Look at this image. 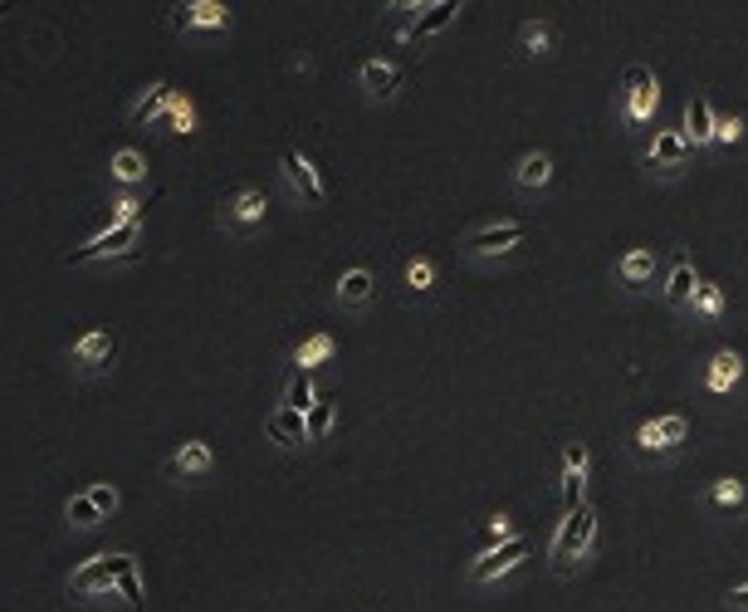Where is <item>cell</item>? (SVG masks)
<instances>
[{
  "label": "cell",
  "instance_id": "obj_33",
  "mask_svg": "<svg viewBox=\"0 0 748 612\" xmlns=\"http://www.w3.org/2000/svg\"><path fill=\"white\" fill-rule=\"evenodd\" d=\"M563 510L567 514L582 510V475H573V471H563Z\"/></svg>",
  "mask_w": 748,
  "mask_h": 612
},
{
  "label": "cell",
  "instance_id": "obj_20",
  "mask_svg": "<svg viewBox=\"0 0 748 612\" xmlns=\"http://www.w3.org/2000/svg\"><path fill=\"white\" fill-rule=\"evenodd\" d=\"M172 98H176V93H172V84H152V89L142 93L138 103H132V123H152V118H157V113H166V108H172Z\"/></svg>",
  "mask_w": 748,
  "mask_h": 612
},
{
  "label": "cell",
  "instance_id": "obj_7",
  "mask_svg": "<svg viewBox=\"0 0 748 612\" xmlns=\"http://www.w3.org/2000/svg\"><path fill=\"white\" fill-rule=\"evenodd\" d=\"M524 235H528V225L504 221V225H484V231H475L465 245H470V255H504V251H514V245H524Z\"/></svg>",
  "mask_w": 748,
  "mask_h": 612
},
{
  "label": "cell",
  "instance_id": "obj_27",
  "mask_svg": "<svg viewBox=\"0 0 748 612\" xmlns=\"http://www.w3.org/2000/svg\"><path fill=\"white\" fill-rule=\"evenodd\" d=\"M98 520H103V514H98V505L88 500V490L69 500V524H74V529H88V524H98Z\"/></svg>",
  "mask_w": 748,
  "mask_h": 612
},
{
  "label": "cell",
  "instance_id": "obj_6",
  "mask_svg": "<svg viewBox=\"0 0 748 612\" xmlns=\"http://www.w3.org/2000/svg\"><path fill=\"white\" fill-rule=\"evenodd\" d=\"M279 167H284L289 186H294V191L304 196L308 206H324V196H328V191H324V182H318V172L308 167V157H304V152H294V148H289L284 157H279Z\"/></svg>",
  "mask_w": 748,
  "mask_h": 612
},
{
  "label": "cell",
  "instance_id": "obj_8",
  "mask_svg": "<svg viewBox=\"0 0 748 612\" xmlns=\"http://www.w3.org/2000/svg\"><path fill=\"white\" fill-rule=\"evenodd\" d=\"M113 353H118V338L108 334V328H93V334H83L74 348H69V358L79 362V368H108L113 362Z\"/></svg>",
  "mask_w": 748,
  "mask_h": 612
},
{
  "label": "cell",
  "instance_id": "obj_30",
  "mask_svg": "<svg viewBox=\"0 0 748 612\" xmlns=\"http://www.w3.org/2000/svg\"><path fill=\"white\" fill-rule=\"evenodd\" d=\"M166 113H172V128L181 132V138H186V132H196V108L186 98H172V108H166Z\"/></svg>",
  "mask_w": 748,
  "mask_h": 612
},
{
  "label": "cell",
  "instance_id": "obj_10",
  "mask_svg": "<svg viewBox=\"0 0 748 612\" xmlns=\"http://www.w3.org/2000/svg\"><path fill=\"white\" fill-rule=\"evenodd\" d=\"M714 128H719V118H714V108H710V98L704 93H694L690 103H685V142H714Z\"/></svg>",
  "mask_w": 748,
  "mask_h": 612
},
{
  "label": "cell",
  "instance_id": "obj_32",
  "mask_svg": "<svg viewBox=\"0 0 748 612\" xmlns=\"http://www.w3.org/2000/svg\"><path fill=\"white\" fill-rule=\"evenodd\" d=\"M548 45H553L548 25H524V49H528V55H548Z\"/></svg>",
  "mask_w": 748,
  "mask_h": 612
},
{
  "label": "cell",
  "instance_id": "obj_29",
  "mask_svg": "<svg viewBox=\"0 0 748 612\" xmlns=\"http://www.w3.org/2000/svg\"><path fill=\"white\" fill-rule=\"evenodd\" d=\"M656 427H660V451H675V446H680L685 437H690V427H685V417H660Z\"/></svg>",
  "mask_w": 748,
  "mask_h": 612
},
{
  "label": "cell",
  "instance_id": "obj_35",
  "mask_svg": "<svg viewBox=\"0 0 748 612\" xmlns=\"http://www.w3.org/2000/svg\"><path fill=\"white\" fill-rule=\"evenodd\" d=\"M88 500L98 505V514H103V520H108V514L118 510V490H113V485H93V490H88Z\"/></svg>",
  "mask_w": 748,
  "mask_h": 612
},
{
  "label": "cell",
  "instance_id": "obj_11",
  "mask_svg": "<svg viewBox=\"0 0 748 612\" xmlns=\"http://www.w3.org/2000/svg\"><path fill=\"white\" fill-rule=\"evenodd\" d=\"M265 427H269V437H274L279 446H298V441H308V421H304V412H294V407H274Z\"/></svg>",
  "mask_w": 748,
  "mask_h": 612
},
{
  "label": "cell",
  "instance_id": "obj_4",
  "mask_svg": "<svg viewBox=\"0 0 748 612\" xmlns=\"http://www.w3.org/2000/svg\"><path fill=\"white\" fill-rule=\"evenodd\" d=\"M656 103H660L656 74H651L646 64H631L626 69V118L631 123H646L651 113H656Z\"/></svg>",
  "mask_w": 748,
  "mask_h": 612
},
{
  "label": "cell",
  "instance_id": "obj_28",
  "mask_svg": "<svg viewBox=\"0 0 748 612\" xmlns=\"http://www.w3.org/2000/svg\"><path fill=\"white\" fill-rule=\"evenodd\" d=\"M328 353H332V338H328V334H314L304 348H298V368H304V372H308V368H318Z\"/></svg>",
  "mask_w": 748,
  "mask_h": 612
},
{
  "label": "cell",
  "instance_id": "obj_17",
  "mask_svg": "<svg viewBox=\"0 0 748 612\" xmlns=\"http://www.w3.org/2000/svg\"><path fill=\"white\" fill-rule=\"evenodd\" d=\"M314 402H318V392H314V378H308L304 368H294L289 372V387H284V402H279V407H294V412H314Z\"/></svg>",
  "mask_w": 748,
  "mask_h": 612
},
{
  "label": "cell",
  "instance_id": "obj_36",
  "mask_svg": "<svg viewBox=\"0 0 748 612\" xmlns=\"http://www.w3.org/2000/svg\"><path fill=\"white\" fill-rule=\"evenodd\" d=\"M694 304H700V314H719V309H724V294H719L714 285H700V289H694Z\"/></svg>",
  "mask_w": 748,
  "mask_h": 612
},
{
  "label": "cell",
  "instance_id": "obj_3",
  "mask_svg": "<svg viewBox=\"0 0 748 612\" xmlns=\"http://www.w3.org/2000/svg\"><path fill=\"white\" fill-rule=\"evenodd\" d=\"M142 241V221H128V225H108V231H98L83 251L69 255V265H83V260H103V255H132Z\"/></svg>",
  "mask_w": 748,
  "mask_h": 612
},
{
  "label": "cell",
  "instance_id": "obj_2",
  "mask_svg": "<svg viewBox=\"0 0 748 612\" xmlns=\"http://www.w3.org/2000/svg\"><path fill=\"white\" fill-rule=\"evenodd\" d=\"M592 539H597V514L582 505V510H573L563 520V529H558V539H553V564L558 568H567L573 558H582L592 548Z\"/></svg>",
  "mask_w": 748,
  "mask_h": 612
},
{
  "label": "cell",
  "instance_id": "obj_16",
  "mask_svg": "<svg viewBox=\"0 0 748 612\" xmlns=\"http://www.w3.org/2000/svg\"><path fill=\"white\" fill-rule=\"evenodd\" d=\"M617 275H621V285H646L651 275H656V251H646V245H641V251H626L621 255V265H617Z\"/></svg>",
  "mask_w": 748,
  "mask_h": 612
},
{
  "label": "cell",
  "instance_id": "obj_37",
  "mask_svg": "<svg viewBox=\"0 0 748 612\" xmlns=\"http://www.w3.org/2000/svg\"><path fill=\"white\" fill-rule=\"evenodd\" d=\"M563 471H573V475L587 471V446H582V441H567V451H563Z\"/></svg>",
  "mask_w": 748,
  "mask_h": 612
},
{
  "label": "cell",
  "instance_id": "obj_41",
  "mask_svg": "<svg viewBox=\"0 0 748 612\" xmlns=\"http://www.w3.org/2000/svg\"><path fill=\"white\" fill-rule=\"evenodd\" d=\"M729 603L739 608V612H748V583H744V588H734V593H729Z\"/></svg>",
  "mask_w": 748,
  "mask_h": 612
},
{
  "label": "cell",
  "instance_id": "obj_34",
  "mask_svg": "<svg viewBox=\"0 0 748 612\" xmlns=\"http://www.w3.org/2000/svg\"><path fill=\"white\" fill-rule=\"evenodd\" d=\"M407 285H411V289H431V285H435L431 260H411V265H407Z\"/></svg>",
  "mask_w": 748,
  "mask_h": 612
},
{
  "label": "cell",
  "instance_id": "obj_24",
  "mask_svg": "<svg viewBox=\"0 0 748 612\" xmlns=\"http://www.w3.org/2000/svg\"><path fill=\"white\" fill-rule=\"evenodd\" d=\"M332 417H338V407H332V397H318L314 402V412H308V441H324L328 431H332Z\"/></svg>",
  "mask_w": 748,
  "mask_h": 612
},
{
  "label": "cell",
  "instance_id": "obj_9",
  "mask_svg": "<svg viewBox=\"0 0 748 612\" xmlns=\"http://www.w3.org/2000/svg\"><path fill=\"white\" fill-rule=\"evenodd\" d=\"M196 25L225 30V25H231V10L215 5V0H191V5H176L172 10V30H196Z\"/></svg>",
  "mask_w": 748,
  "mask_h": 612
},
{
  "label": "cell",
  "instance_id": "obj_21",
  "mask_svg": "<svg viewBox=\"0 0 748 612\" xmlns=\"http://www.w3.org/2000/svg\"><path fill=\"white\" fill-rule=\"evenodd\" d=\"M338 299L342 304H367L372 299V275L367 269H348V275L338 279Z\"/></svg>",
  "mask_w": 748,
  "mask_h": 612
},
{
  "label": "cell",
  "instance_id": "obj_12",
  "mask_svg": "<svg viewBox=\"0 0 748 612\" xmlns=\"http://www.w3.org/2000/svg\"><path fill=\"white\" fill-rule=\"evenodd\" d=\"M362 89H367L372 98H391V93L401 89V69L387 64V59H367V64H362Z\"/></svg>",
  "mask_w": 748,
  "mask_h": 612
},
{
  "label": "cell",
  "instance_id": "obj_31",
  "mask_svg": "<svg viewBox=\"0 0 748 612\" xmlns=\"http://www.w3.org/2000/svg\"><path fill=\"white\" fill-rule=\"evenodd\" d=\"M128 221H142V201H132V196H122V201H113V211H108V225H128Z\"/></svg>",
  "mask_w": 748,
  "mask_h": 612
},
{
  "label": "cell",
  "instance_id": "obj_26",
  "mask_svg": "<svg viewBox=\"0 0 748 612\" xmlns=\"http://www.w3.org/2000/svg\"><path fill=\"white\" fill-rule=\"evenodd\" d=\"M265 191H240V196H235V206H231V211H235V221H259V216H265Z\"/></svg>",
  "mask_w": 748,
  "mask_h": 612
},
{
  "label": "cell",
  "instance_id": "obj_15",
  "mask_svg": "<svg viewBox=\"0 0 748 612\" xmlns=\"http://www.w3.org/2000/svg\"><path fill=\"white\" fill-rule=\"evenodd\" d=\"M211 461H215V455H211V446H206V441H186L181 451L172 455L166 471H172V475H201V471H211Z\"/></svg>",
  "mask_w": 748,
  "mask_h": 612
},
{
  "label": "cell",
  "instance_id": "obj_14",
  "mask_svg": "<svg viewBox=\"0 0 748 612\" xmlns=\"http://www.w3.org/2000/svg\"><path fill=\"white\" fill-rule=\"evenodd\" d=\"M739 372H744V358L734 348H719L710 358V392H729L739 382Z\"/></svg>",
  "mask_w": 748,
  "mask_h": 612
},
{
  "label": "cell",
  "instance_id": "obj_40",
  "mask_svg": "<svg viewBox=\"0 0 748 612\" xmlns=\"http://www.w3.org/2000/svg\"><path fill=\"white\" fill-rule=\"evenodd\" d=\"M490 529H494V539H504V544H508V539H514V524H508L504 514H494V520H490Z\"/></svg>",
  "mask_w": 748,
  "mask_h": 612
},
{
  "label": "cell",
  "instance_id": "obj_25",
  "mask_svg": "<svg viewBox=\"0 0 748 612\" xmlns=\"http://www.w3.org/2000/svg\"><path fill=\"white\" fill-rule=\"evenodd\" d=\"M113 176H118V182H142V176H147V162H142V152L122 148L118 157H113Z\"/></svg>",
  "mask_w": 748,
  "mask_h": 612
},
{
  "label": "cell",
  "instance_id": "obj_23",
  "mask_svg": "<svg viewBox=\"0 0 748 612\" xmlns=\"http://www.w3.org/2000/svg\"><path fill=\"white\" fill-rule=\"evenodd\" d=\"M548 176H553V162H548V152H528V157L518 162V186H543Z\"/></svg>",
  "mask_w": 748,
  "mask_h": 612
},
{
  "label": "cell",
  "instance_id": "obj_5",
  "mask_svg": "<svg viewBox=\"0 0 748 612\" xmlns=\"http://www.w3.org/2000/svg\"><path fill=\"white\" fill-rule=\"evenodd\" d=\"M518 558H528V539H524V534H514V539H508V544H499V548H490V554H484V558H475L470 578H475V583H490V578L508 574V568H514Z\"/></svg>",
  "mask_w": 748,
  "mask_h": 612
},
{
  "label": "cell",
  "instance_id": "obj_42",
  "mask_svg": "<svg viewBox=\"0 0 748 612\" xmlns=\"http://www.w3.org/2000/svg\"><path fill=\"white\" fill-rule=\"evenodd\" d=\"M5 10H10V5H5V0H0V20H5Z\"/></svg>",
  "mask_w": 748,
  "mask_h": 612
},
{
  "label": "cell",
  "instance_id": "obj_38",
  "mask_svg": "<svg viewBox=\"0 0 748 612\" xmlns=\"http://www.w3.org/2000/svg\"><path fill=\"white\" fill-rule=\"evenodd\" d=\"M714 500H719V505H739L744 500V485L739 480H719V485H714Z\"/></svg>",
  "mask_w": 748,
  "mask_h": 612
},
{
  "label": "cell",
  "instance_id": "obj_1",
  "mask_svg": "<svg viewBox=\"0 0 748 612\" xmlns=\"http://www.w3.org/2000/svg\"><path fill=\"white\" fill-rule=\"evenodd\" d=\"M128 558L132 554H93V558H83L74 574H69V593H74V598H103V593H113V588H118V574L128 568Z\"/></svg>",
  "mask_w": 748,
  "mask_h": 612
},
{
  "label": "cell",
  "instance_id": "obj_18",
  "mask_svg": "<svg viewBox=\"0 0 748 612\" xmlns=\"http://www.w3.org/2000/svg\"><path fill=\"white\" fill-rule=\"evenodd\" d=\"M690 152V142H685V132H656V142H651L646 162L651 167H675V162Z\"/></svg>",
  "mask_w": 748,
  "mask_h": 612
},
{
  "label": "cell",
  "instance_id": "obj_22",
  "mask_svg": "<svg viewBox=\"0 0 748 612\" xmlns=\"http://www.w3.org/2000/svg\"><path fill=\"white\" fill-rule=\"evenodd\" d=\"M118 593L132 612H147V598H142V578H138V558H128V568L118 574Z\"/></svg>",
  "mask_w": 748,
  "mask_h": 612
},
{
  "label": "cell",
  "instance_id": "obj_13",
  "mask_svg": "<svg viewBox=\"0 0 748 612\" xmlns=\"http://www.w3.org/2000/svg\"><path fill=\"white\" fill-rule=\"evenodd\" d=\"M460 15V0H435V5H425V15L416 20V25L407 30V39H425V35H441L450 20Z\"/></svg>",
  "mask_w": 748,
  "mask_h": 612
},
{
  "label": "cell",
  "instance_id": "obj_19",
  "mask_svg": "<svg viewBox=\"0 0 748 612\" xmlns=\"http://www.w3.org/2000/svg\"><path fill=\"white\" fill-rule=\"evenodd\" d=\"M694 265H690V255H675V265H670V279H665V294H670V304H685V299H694Z\"/></svg>",
  "mask_w": 748,
  "mask_h": 612
},
{
  "label": "cell",
  "instance_id": "obj_39",
  "mask_svg": "<svg viewBox=\"0 0 748 612\" xmlns=\"http://www.w3.org/2000/svg\"><path fill=\"white\" fill-rule=\"evenodd\" d=\"M739 132H744V123H739V118H724L719 128H714V138H719V142H739Z\"/></svg>",
  "mask_w": 748,
  "mask_h": 612
}]
</instances>
